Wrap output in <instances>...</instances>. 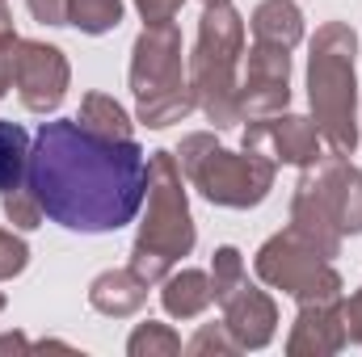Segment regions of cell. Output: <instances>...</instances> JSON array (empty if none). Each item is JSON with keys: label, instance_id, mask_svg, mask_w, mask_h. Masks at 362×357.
I'll use <instances>...</instances> for the list:
<instances>
[{"label": "cell", "instance_id": "6da1fadb", "mask_svg": "<svg viewBox=\"0 0 362 357\" xmlns=\"http://www.w3.org/2000/svg\"><path fill=\"white\" fill-rule=\"evenodd\" d=\"M25 185L51 223L85 236L127 227L148 193V152L135 139H97L76 118L42 122L30 147Z\"/></svg>", "mask_w": 362, "mask_h": 357}, {"label": "cell", "instance_id": "7a4b0ae2", "mask_svg": "<svg viewBox=\"0 0 362 357\" xmlns=\"http://www.w3.org/2000/svg\"><path fill=\"white\" fill-rule=\"evenodd\" d=\"M358 34L346 21H325L308 47V105L333 156L358 147Z\"/></svg>", "mask_w": 362, "mask_h": 357}, {"label": "cell", "instance_id": "3957f363", "mask_svg": "<svg viewBox=\"0 0 362 357\" xmlns=\"http://www.w3.org/2000/svg\"><path fill=\"white\" fill-rule=\"evenodd\" d=\"M144 198H148V214H144L135 244H131V269L148 286H160L181 257L194 253V240H198L177 152L148 156V193Z\"/></svg>", "mask_w": 362, "mask_h": 357}, {"label": "cell", "instance_id": "277c9868", "mask_svg": "<svg viewBox=\"0 0 362 357\" xmlns=\"http://www.w3.org/2000/svg\"><path fill=\"white\" fill-rule=\"evenodd\" d=\"M291 231L320 257H337L346 236L362 231V173L346 156H320L291 193Z\"/></svg>", "mask_w": 362, "mask_h": 357}, {"label": "cell", "instance_id": "5b68a950", "mask_svg": "<svg viewBox=\"0 0 362 357\" xmlns=\"http://www.w3.org/2000/svg\"><path fill=\"white\" fill-rule=\"evenodd\" d=\"M240 55H245V17L223 4H202L198 17V42L189 55V89L198 97V109L215 122V131L236 126V89H240Z\"/></svg>", "mask_w": 362, "mask_h": 357}, {"label": "cell", "instance_id": "8992f818", "mask_svg": "<svg viewBox=\"0 0 362 357\" xmlns=\"http://www.w3.org/2000/svg\"><path fill=\"white\" fill-rule=\"evenodd\" d=\"M131 92H135V114L148 131L185 122L198 109L189 72L181 63V30L173 21L139 30L131 47Z\"/></svg>", "mask_w": 362, "mask_h": 357}, {"label": "cell", "instance_id": "52a82bcc", "mask_svg": "<svg viewBox=\"0 0 362 357\" xmlns=\"http://www.w3.org/2000/svg\"><path fill=\"white\" fill-rule=\"evenodd\" d=\"M177 164L185 181L211 202V206H228V210H249L262 206L274 189L278 164L257 156V152H228L215 143V135L198 131L185 135L177 147Z\"/></svg>", "mask_w": 362, "mask_h": 357}, {"label": "cell", "instance_id": "ba28073f", "mask_svg": "<svg viewBox=\"0 0 362 357\" xmlns=\"http://www.w3.org/2000/svg\"><path fill=\"white\" fill-rule=\"evenodd\" d=\"M253 269H257V277H262L266 286L291 294L295 303H337V298L346 294V282H341V273L333 269V261L320 257V253H316L308 240H299L291 227L278 231V236H270V240L257 248Z\"/></svg>", "mask_w": 362, "mask_h": 357}, {"label": "cell", "instance_id": "9c48e42d", "mask_svg": "<svg viewBox=\"0 0 362 357\" xmlns=\"http://www.w3.org/2000/svg\"><path fill=\"white\" fill-rule=\"evenodd\" d=\"M291 105V51L274 47V42H257L249 47V63L236 89V109L240 122L253 118H274Z\"/></svg>", "mask_w": 362, "mask_h": 357}, {"label": "cell", "instance_id": "30bf717a", "mask_svg": "<svg viewBox=\"0 0 362 357\" xmlns=\"http://www.w3.org/2000/svg\"><path fill=\"white\" fill-rule=\"evenodd\" d=\"M13 85L17 97L30 114H55L68 97L72 85V68H68V55L51 42H38V38H21L17 42V68H13Z\"/></svg>", "mask_w": 362, "mask_h": 357}, {"label": "cell", "instance_id": "8fae6325", "mask_svg": "<svg viewBox=\"0 0 362 357\" xmlns=\"http://www.w3.org/2000/svg\"><path fill=\"white\" fill-rule=\"evenodd\" d=\"M240 147L266 156L274 164H295V169H308L325 156V139H320L316 122L303 114H286V109L274 118H253L245 126Z\"/></svg>", "mask_w": 362, "mask_h": 357}, {"label": "cell", "instance_id": "7c38bea8", "mask_svg": "<svg viewBox=\"0 0 362 357\" xmlns=\"http://www.w3.org/2000/svg\"><path fill=\"white\" fill-rule=\"evenodd\" d=\"M219 307H223L228 332L236 337V345H240L245 353H249V349H266L274 341V332H278V307H274L270 294L257 290L253 282L236 286Z\"/></svg>", "mask_w": 362, "mask_h": 357}, {"label": "cell", "instance_id": "4fadbf2b", "mask_svg": "<svg viewBox=\"0 0 362 357\" xmlns=\"http://www.w3.org/2000/svg\"><path fill=\"white\" fill-rule=\"evenodd\" d=\"M346 345L350 341H346V324H341V298L337 303H299V315H295L291 337H286V353L333 357Z\"/></svg>", "mask_w": 362, "mask_h": 357}, {"label": "cell", "instance_id": "5bb4252c", "mask_svg": "<svg viewBox=\"0 0 362 357\" xmlns=\"http://www.w3.org/2000/svg\"><path fill=\"white\" fill-rule=\"evenodd\" d=\"M148 290H152V286H148L131 265L127 269H105V273H97L89 282V307L101 311V315H110V320H127V315L144 311Z\"/></svg>", "mask_w": 362, "mask_h": 357}, {"label": "cell", "instance_id": "9a60e30c", "mask_svg": "<svg viewBox=\"0 0 362 357\" xmlns=\"http://www.w3.org/2000/svg\"><path fill=\"white\" fill-rule=\"evenodd\" d=\"M160 303L173 320H198L211 303H215V286H211V273L202 269H181L169 273L160 282Z\"/></svg>", "mask_w": 362, "mask_h": 357}, {"label": "cell", "instance_id": "2e32d148", "mask_svg": "<svg viewBox=\"0 0 362 357\" xmlns=\"http://www.w3.org/2000/svg\"><path fill=\"white\" fill-rule=\"evenodd\" d=\"M249 30L257 42H274V47L295 51L303 42V8L295 0H262L249 17Z\"/></svg>", "mask_w": 362, "mask_h": 357}, {"label": "cell", "instance_id": "e0dca14e", "mask_svg": "<svg viewBox=\"0 0 362 357\" xmlns=\"http://www.w3.org/2000/svg\"><path fill=\"white\" fill-rule=\"evenodd\" d=\"M76 122H81L89 135H97V139H114V143L135 139V135H131V114H127L110 92H85Z\"/></svg>", "mask_w": 362, "mask_h": 357}, {"label": "cell", "instance_id": "ac0fdd59", "mask_svg": "<svg viewBox=\"0 0 362 357\" xmlns=\"http://www.w3.org/2000/svg\"><path fill=\"white\" fill-rule=\"evenodd\" d=\"M30 147H34V139H30L17 122H0V193L25 185V173H30Z\"/></svg>", "mask_w": 362, "mask_h": 357}, {"label": "cell", "instance_id": "d6986e66", "mask_svg": "<svg viewBox=\"0 0 362 357\" xmlns=\"http://www.w3.org/2000/svg\"><path fill=\"white\" fill-rule=\"evenodd\" d=\"M68 25L81 34H110L122 25V0H68Z\"/></svg>", "mask_w": 362, "mask_h": 357}, {"label": "cell", "instance_id": "ffe728a7", "mask_svg": "<svg viewBox=\"0 0 362 357\" xmlns=\"http://www.w3.org/2000/svg\"><path fill=\"white\" fill-rule=\"evenodd\" d=\"M127 353L131 357H173V353H181V337L169 324H160V320H144L131 332Z\"/></svg>", "mask_w": 362, "mask_h": 357}, {"label": "cell", "instance_id": "44dd1931", "mask_svg": "<svg viewBox=\"0 0 362 357\" xmlns=\"http://www.w3.org/2000/svg\"><path fill=\"white\" fill-rule=\"evenodd\" d=\"M249 282V273H245V257H240V248H232V244H223V248H215V257H211V286H215V303H223L236 286H245Z\"/></svg>", "mask_w": 362, "mask_h": 357}, {"label": "cell", "instance_id": "7402d4cb", "mask_svg": "<svg viewBox=\"0 0 362 357\" xmlns=\"http://www.w3.org/2000/svg\"><path fill=\"white\" fill-rule=\"evenodd\" d=\"M0 198H4V219H8L17 231L42 227L47 210H42V202H38V193H34L30 185H17V189H8V193H0Z\"/></svg>", "mask_w": 362, "mask_h": 357}, {"label": "cell", "instance_id": "603a6c76", "mask_svg": "<svg viewBox=\"0 0 362 357\" xmlns=\"http://www.w3.org/2000/svg\"><path fill=\"white\" fill-rule=\"evenodd\" d=\"M185 353H194V357H202V353H223V357H232V353H245V349L236 345V337L228 332V324H202V328L189 337Z\"/></svg>", "mask_w": 362, "mask_h": 357}, {"label": "cell", "instance_id": "cb8c5ba5", "mask_svg": "<svg viewBox=\"0 0 362 357\" xmlns=\"http://www.w3.org/2000/svg\"><path fill=\"white\" fill-rule=\"evenodd\" d=\"M25 265H30V244L21 236H13V231L0 227V282L25 273Z\"/></svg>", "mask_w": 362, "mask_h": 357}, {"label": "cell", "instance_id": "d4e9b609", "mask_svg": "<svg viewBox=\"0 0 362 357\" xmlns=\"http://www.w3.org/2000/svg\"><path fill=\"white\" fill-rule=\"evenodd\" d=\"M341 324H346V341L350 345H362V286L350 298L341 294Z\"/></svg>", "mask_w": 362, "mask_h": 357}, {"label": "cell", "instance_id": "484cf974", "mask_svg": "<svg viewBox=\"0 0 362 357\" xmlns=\"http://www.w3.org/2000/svg\"><path fill=\"white\" fill-rule=\"evenodd\" d=\"M181 4H185V0H135V8H139L144 25H160V21H173V17L181 13Z\"/></svg>", "mask_w": 362, "mask_h": 357}, {"label": "cell", "instance_id": "4316f807", "mask_svg": "<svg viewBox=\"0 0 362 357\" xmlns=\"http://www.w3.org/2000/svg\"><path fill=\"white\" fill-rule=\"evenodd\" d=\"M25 8L42 25H68V0H25Z\"/></svg>", "mask_w": 362, "mask_h": 357}, {"label": "cell", "instance_id": "83f0119b", "mask_svg": "<svg viewBox=\"0 0 362 357\" xmlns=\"http://www.w3.org/2000/svg\"><path fill=\"white\" fill-rule=\"evenodd\" d=\"M17 34H0V101L13 89V68H17Z\"/></svg>", "mask_w": 362, "mask_h": 357}, {"label": "cell", "instance_id": "f1b7e54d", "mask_svg": "<svg viewBox=\"0 0 362 357\" xmlns=\"http://www.w3.org/2000/svg\"><path fill=\"white\" fill-rule=\"evenodd\" d=\"M25 349H34V345H30L21 332H4V337H0V353H25Z\"/></svg>", "mask_w": 362, "mask_h": 357}, {"label": "cell", "instance_id": "f546056e", "mask_svg": "<svg viewBox=\"0 0 362 357\" xmlns=\"http://www.w3.org/2000/svg\"><path fill=\"white\" fill-rule=\"evenodd\" d=\"M0 34H17V30H13V13H8L4 0H0Z\"/></svg>", "mask_w": 362, "mask_h": 357}, {"label": "cell", "instance_id": "4dcf8cb0", "mask_svg": "<svg viewBox=\"0 0 362 357\" xmlns=\"http://www.w3.org/2000/svg\"><path fill=\"white\" fill-rule=\"evenodd\" d=\"M0 311H4V290H0Z\"/></svg>", "mask_w": 362, "mask_h": 357}, {"label": "cell", "instance_id": "1f68e13d", "mask_svg": "<svg viewBox=\"0 0 362 357\" xmlns=\"http://www.w3.org/2000/svg\"><path fill=\"white\" fill-rule=\"evenodd\" d=\"M202 4H223V0H202Z\"/></svg>", "mask_w": 362, "mask_h": 357}]
</instances>
